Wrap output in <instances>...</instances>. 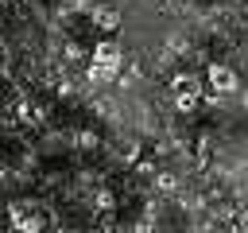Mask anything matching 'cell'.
<instances>
[{
  "mask_svg": "<svg viewBox=\"0 0 248 233\" xmlns=\"http://www.w3.org/2000/svg\"><path fill=\"white\" fill-rule=\"evenodd\" d=\"M205 82H209L213 93H236V85H240L236 70H232V66H221V62H213V66L205 70Z\"/></svg>",
  "mask_w": 248,
  "mask_h": 233,
  "instance_id": "obj_3",
  "label": "cell"
},
{
  "mask_svg": "<svg viewBox=\"0 0 248 233\" xmlns=\"http://www.w3.org/2000/svg\"><path fill=\"white\" fill-rule=\"evenodd\" d=\"M170 89H174V109H178V113H190V109L198 105V97H202V82H198L194 74H178V78L170 82Z\"/></svg>",
  "mask_w": 248,
  "mask_h": 233,
  "instance_id": "obj_1",
  "label": "cell"
},
{
  "mask_svg": "<svg viewBox=\"0 0 248 233\" xmlns=\"http://www.w3.org/2000/svg\"><path fill=\"white\" fill-rule=\"evenodd\" d=\"M97 206H101V210H112V206H116V198H112L108 190H101V194H97Z\"/></svg>",
  "mask_w": 248,
  "mask_h": 233,
  "instance_id": "obj_9",
  "label": "cell"
},
{
  "mask_svg": "<svg viewBox=\"0 0 248 233\" xmlns=\"http://www.w3.org/2000/svg\"><path fill=\"white\" fill-rule=\"evenodd\" d=\"M89 78H93V82H120V66L89 58Z\"/></svg>",
  "mask_w": 248,
  "mask_h": 233,
  "instance_id": "obj_5",
  "label": "cell"
},
{
  "mask_svg": "<svg viewBox=\"0 0 248 233\" xmlns=\"http://www.w3.org/2000/svg\"><path fill=\"white\" fill-rule=\"evenodd\" d=\"M93 58H97V62H112V66H120L124 50H120V43H112V39H101V43L93 47Z\"/></svg>",
  "mask_w": 248,
  "mask_h": 233,
  "instance_id": "obj_4",
  "label": "cell"
},
{
  "mask_svg": "<svg viewBox=\"0 0 248 233\" xmlns=\"http://www.w3.org/2000/svg\"><path fill=\"white\" fill-rule=\"evenodd\" d=\"M155 190H163V194H174V190H178V175H170V171H159V175H155Z\"/></svg>",
  "mask_w": 248,
  "mask_h": 233,
  "instance_id": "obj_7",
  "label": "cell"
},
{
  "mask_svg": "<svg viewBox=\"0 0 248 233\" xmlns=\"http://www.w3.org/2000/svg\"><path fill=\"white\" fill-rule=\"evenodd\" d=\"M8 233H16V229H12V225H8Z\"/></svg>",
  "mask_w": 248,
  "mask_h": 233,
  "instance_id": "obj_10",
  "label": "cell"
},
{
  "mask_svg": "<svg viewBox=\"0 0 248 233\" xmlns=\"http://www.w3.org/2000/svg\"><path fill=\"white\" fill-rule=\"evenodd\" d=\"M19 116H23L27 124H39V120H43V109H35V105H19Z\"/></svg>",
  "mask_w": 248,
  "mask_h": 233,
  "instance_id": "obj_8",
  "label": "cell"
},
{
  "mask_svg": "<svg viewBox=\"0 0 248 233\" xmlns=\"http://www.w3.org/2000/svg\"><path fill=\"white\" fill-rule=\"evenodd\" d=\"M89 16H93V23H97L101 31H116V27H120V12H116V8H93Z\"/></svg>",
  "mask_w": 248,
  "mask_h": 233,
  "instance_id": "obj_6",
  "label": "cell"
},
{
  "mask_svg": "<svg viewBox=\"0 0 248 233\" xmlns=\"http://www.w3.org/2000/svg\"><path fill=\"white\" fill-rule=\"evenodd\" d=\"M8 217H12V229L16 233H43V214L31 210V206H8Z\"/></svg>",
  "mask_w": 248,
  "mask_h": 233,
  "instance_id": "obj_2",
  "label": "cell"
}]
</instances>
